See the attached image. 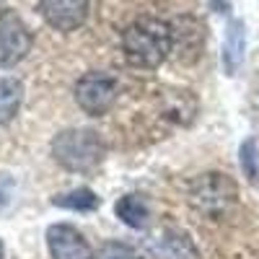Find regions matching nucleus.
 I'll list each match as a JSON object with an SVG mask.
<instances>
[{
    "label": "nucleus",
    "mask_w": 259,
    "mask_h": 259,
    "mask_svg": "<svg viewBox=\"0 0 259 259\" xmlns=\"http://www.w3.org/2000/svg\"><path fill=\"white\" fill-rule=\"evenodd\" d=\"M241 168L249 182H256L259 177V153H256V140L249 138L241 143Z\"/></svg>",
    "instance_id": "nucleus-13"
},
{
    "label": "nucleus",
    "mask_w": 259,
    "mask_h": 259,
    "mask_svg": "<svg viewBox=\"0 0 259 259\" xmlns=\"http://www.w3.org/2000/svg\"><path fill=\"white\" fill-rule=\"evenodd\" d=\"M6 256V249H3V241H0V259H3Z\"/></svg>",
    "instance_id": "nucleus-15"
},
{
    "label": "nucleus",
    "mask_w": 259,
    "mask_h": 259,
    "mask_svg": "<svg viewBox=\"0 0 259 259\" xmlns=\"http://www.w3.org/2000/svg\"><path fill=\"white\" fill-rule=\"evenodd\" d=\"M24 101V83L18 78H0V124H8Z\"/></svg>",
    "instance_id": "nucleus-10"
},
{
    "label": "nucleus",
    "mask_w": 259,
    "mask_h": 259,
    "mask_svg": "<svg viewBox=\"0 0 259 259\" xmlns=\"http://www.w3.org/2000/svg\"><path fill=\"white\" fill-rule=\"evenodd\" d=\"M99 197L96 192L89 189V187H78V189H70L65 194H57L52 200L55 207H65V210H78V212H89V210H96L99 207Z\"/></svg>",
    "instance_id": "nucleus-11"
},
{
    "label": "nucleus",
    "mask_w": 259,
    "mask_h": 259,
    "mask_svg": "<svg viewBox=\"0 0 259 259\" xmlns=\"http://www.w3.org/2000/svg\"><path fill=\"white\" fill-rule=\"evenodd\" d=\"M246 55V26L244 21L233 18L228 21V29H226V39H223V68L226 75H236V70L241 68Z\"/></svg>",
    "instance_id": "nucleus-8"
},
{
    "label": "nucleus",
    "mask_w": 259,
    "mask_h": 259,
    "mask_svg": "<svg viewBox=\"0 0 259 259\" xmlns=\"http://www.w3.org/2000/svg\"><path fill=\"white\" fill-rule=\"evenodd\" d=\"M161 251L166 259H200L197 249L189 241V236L179 231H168L166 239H161Z\"/></svg>",
    "instance_id": "nucleus-12"
},
{
    "label": "nucleus",
    "mask_w": 259,
    "mask_h": 259,
    "mask_svg": "<svg viewBox=\"0 0 259 259\" xmlns=\"http://www.w3.org/2000/svg\"><path fill=\"white\" fill-rule=\"evenodd\" d=\"M114 212H117V218L130 228H145L148 221H150L148 202L140 197V194H124V197H119V202L114 205Z\"/></svg>",
    "instance_id": "nucleus-9"
},
{
    "label": "nucleus",
    "mask_w": 259,
    "mask_h": 259,
    "mask_svg": "<svg viewBox=\"0 0 259 259\" xmlns=\"http://www.w3.org/2000/svg\"><path fill=\"white\" fill-rule=\"evenodd\" d=\"M119 96V83L114 75L109 73H85L78 83H75V101L78 106L91 114V117H101L114 106Z\"/></svg>",
    "instance_id": "nucleus-3"
},
{
    "label": "nucleus",
    "mask_w": 259,
    "mask_h": 259,
    "mask_svg": "<svg viewBox=\"0 0 259 259\" xmlns=\"http://www.w3.org/2000/svg\"><path fill=\"white\" fill-rule=\"evenodd\" d=\"M174 47V31L166 21L143 16L133 21L122 34V50L133 68L153 70L168 57Z\"/></svg>",
    "instance_id": "nucleus-1"
},
{
    "label": "nucleus",
    "mask_w": 259,
    "mask_h": 259,
    "mask_svg": "<svg viewBox=\"0 0 259 259\" xmlns=\"http://www.w3.org/2000/svg\"><path fill=\"white\" fill-rule=\"evenodd\" d=\"M94 259H143L130 244L122 241H106L99 246V251L94 254Z\"/></svg>",
    "instance_id": "nucleus-14"
},
{
    "label": "nucleus",
    "mask_w": 259,
    "mask_h": 259,
    "mask_svg": "<svg viewBox=\"0 0 259 259\" xmlns=\"http://www.w3.org/2000/svg\"><path fill=\"white\" fill-rule=\"evenodd\" d=\"M192 202L207 215H221L236 202V184L226 174H205L192 187Z\"/></svg>",
    "instance_id": "nucleus-5"
},
{
    "label": "nucleus",
    "mask_w": 259,
    "mask_h": 259,
    "mask_svg": "<svg viewBox=\"0 0 259 259\" xmlns=\"http://www.w3.org/2000/svg\"><path fill=\"white\" fill-rule=\"evenodd\" d=\"M47 246L52 259H94L89 241L70 223H55L47 228Z\"/></svg>",
    "instance_id": "nucleus-6"
},
{
    "label": "nucleus",
    "mask_w": 259,
    "mask_h": 259,
    "mask_svg": "<svg viewBox=\"0 0 259 259\" xmlns=\"http://www.w3.org/2000/svg\"><path fill=\"white\" fill-rule=\"evenodd\" d=\"M34 36L16 11H0V68H13L31 52Z\"/></svg>",
    "instance_id": "nucleus-4"
},
{
    "label": "nucleus",
    "mask_w": 259,
    "mask_h": 259,
    "mask_svg": "<svg viewBox=\"0 0 259 259\" xmlns=\"http://www.w3.org/2000/svg\"><path fill=\"white\" fill-rule=\"evenodd\" d=\"M106 153V145L99 138V133L85 127H73V130H62V133L52 140V156L55 161L75 174H85L94 171Z\"/></svg>",
    "instance_id": "nucleus-2"
},
{
    "label": "nucleus",
    "mask_w": 259,
    "mask_h": 259,
    "mask_svg": "<svg viewBox=\"0 0 259 259\" xmlns=\"http://www.w3.org/2000/svg\"><path fill=\"white\" fill-rule=\"evenodd\" d=\"M45 21L57 31H75L89 18V0H39Z\"/></svg>",
    "instance_id": "nucleus-7"
}]
</instances>
